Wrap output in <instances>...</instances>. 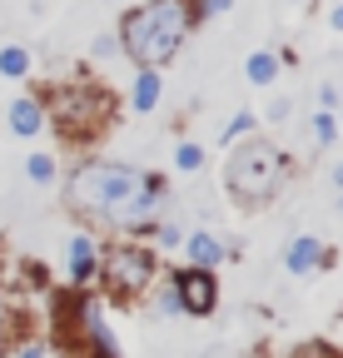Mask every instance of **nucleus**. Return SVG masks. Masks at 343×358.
<instances>
[{
  "label": "nucleus",
  "mask_w": 343,
  "mask_h": 358,
  "mask_svg": "<svg viewBox=\"0 0 343 358\" xmlns=\"http://www.w3.org/2000/svg\"><path fill=\"white\" fill-rule=\"evenodd\" d=\"M65 194H70V204L80 214H90V219H105V224H115V229H145V224L164 209L169 185L154 169L90 159V164H80L70 174Z\"/></svg>",
  "instance_id": "f257e3e1"
},
{
  "label": "nucleus",
  "mask_w": 343,
  "mask_h": 358,
  "mask_svg": "<svg viewBox=\"0 0 343 358\" xmlns=\"http://www.w3.org/2000/svg\"><path fill=\"white\" fill-rule=\"evenodd\" d=\"M194 0H140V6H130L119 15V50L130 55L135 65L145 70H164L169 60L180 55V45L189 40L194 30Z\"/></svg>",
  "instance_id": "f03ea898"
},
{
  "label": "nucleus",
  "mask_w": 343,
  "mask_h": 358,
  "mask_svg": "<svg viewBox=\"0 0 343 358\" xmlns=\"http://www.w3.org/2000/svg\"><path fill=\"white\" fill-rule=\"evenodd\" d=\"M224 185L239 204H269L284 185V155L269 140H244L229 164H224Z\"/></svg>",
  "instance_id": "7ed1b4c3"
},
{
  "label": "nucleus",
  "mask_w": 343,
  "mask_h": 358,
  "mask_svg": "<svg viewBox=\"0 0 343 358\" xmlns=\"http://www.w3.org/2000/svg\"><path fill=\"white\" fill-rule=\"evenodd\" d=\"M110 115H115V100L105 95L100 85H90V80H85V85H65L60 95L45 105V120H55L70 140H80V134H95Z\"/></svg>",
  "instance_id": "20e7f679"
},
{
  "label": "nucleus",
  "mask_w": 343,
  "mask_h": 358,
  "mask_svg": "<svg viewBox=\"0 0 343 358\" xmlns=\"http://www.w3.org/2000/svg\"><path fill=\"white\" fill-rule=\"evenodd\" d=\"M100 274L115 289V299H135V294H145L154 284V254L140 249V244H115L100 259Z\"/></svg>",
  "instance_id": "39448f33"
},
{
  "label": "nucleus",
  "mask_w": 343,
  "mask_h": 358,
  "mask_svg": "<svg viewBox=\"0 0 343 358\" xmlns=\"http://www.w3.org/2000/svg\"><path fill=\"white\" fill-rule=\"evenodd\" d=\"M180 289V308L194 313V319H204V313H214V303H219V284H214V268H184V274H169Z\"/></svg>",
  "instance_id": "423d86ee"
},
{
  "label": "nucleus",
  "mask_w": 343,
  "mask_h": 358,
  "mask_svg": "<svg viewBox=\"0 0 343 358\" xmlns=\"http://www.w3.org/2000/svg\"><path fill=\"white\" fill-rule=\"evenodd\" d=\"M95 274H100V239L75 234L70 239V284H90Z\"/></svg>",
  "instance_id": "0eeeda50"
},
{
  "label": "nucleus",
  "mask_w": 343,
  "mask_h": 358,
  "mask_svg": "<svg viewBox=\"0 0 343 358\" xmlns=\"http://www.w3.org/2000/svg\"><path fill=\"white\" fill-rule=\"evenodd\" d=\"M6 120H10V129L20 134V140H35V134L45 129V100H35V95H20V100H10Z\"/></svg>",
  "instance_id": "6e6552de"
},
{
  "label": "nucleus",
  "mask_w": 343,
  "mask_h": 358,
  "mask_svg": "<svg viewBox=\"0 0 343 358\" xmlns=\"http://www.w3.org/2000/svg\"><path fill=\"white\" fill-rule=\"evenodd\" d=\"M159 100H164V75L140 65V70H135V80H130V110H135V115H149Z\"/></svg>",
  "instance_id": "1a4fd4ad"
},
{
  "label": "nucleus",
  "mask_w": 343,
  "mask_h": 358,
  "mask_svg": "<svg viewBox=\"0 0 343 358\" xmlns=\"http://www.w3.org/2000/svg\"><path fill=\"white\" fill-rule=\"evenodd\" d=\"M180 249L189 254V268H219L224 259H229V249L219 244V239H214V234H189V239H180Z\"/></svg>",
  "instance_id": "9d476101"
},
{
  "label": "nucleus",
  "mask_w": 343,
  "mask_h": 358,
  "mask_svg": "<svg viewBox=\"0 0 343 358\" xmlns=\"http://www.w3.org/2000/svg\"><path fill=\"white\" fill-rule=\"evenodd\" d=\"M323 264V244L314 239V234H298L293 244H289V254H284V268L289 274H309V268H319Z\"/></svg>",
  "instance_id": "9b49d317"
},
{
  "label": "nucleus",
  "mask_w": 343,
  "mask_h": 358,
  "mask_svg": "<svg viewBox=\"0 0 343 358\" xmlns=\"http://www.w3.org/2000/svg\"><path fill=\"white\" fill-rule=\"evenodd\" d=\"M279 70H284V60H279L274 50H254V55L244 60V80H249V85H274Z\"/></svg>",
  "instance_id": "f8f14e48"
},
{
  "label": "nucleus",
  "mask_w": 343,
  "mask_h": 358,
  "mask_svg": "<svg viewBox=\"0 0 343 358\" xmlns=\"http://www.w3.org/2000/svg\"><path fill=\"white\" fill-rule=\"evenodd\" d=\"M0 75L6 80H25L30 75V50L25 45H0Z\"/></svg>",
  "instance_id": "ddd939ff"
},
{
  "label": "nucleus",
  "mask_w": 343,
  "mask_h": 358,
  "mask_svg": "<svg viewBox=\"0 0 343 358\" xmlns=\"http://www.w3.org/2000/svg\"><path fill=\"white\" fill-rule=\"evenodd\" d=\"M309 134H314L319 150H328V145L338 140V115H333V110H319V115L309 120Z\"/></svg>",
  "instance_id": "4468645a"
},
{
  "label": "nucleus",
  "mask_w": 343,
  "mask_h": 358,
  "mask_svg": "<svg viewBox=\"0 0 343 358\" xmlns=\"http://www.w3.org/2000/svg\"><path fill=\"white\" fill-rule=\"evenodd\" d=\"M55 174H60V169H55L50 155H30V159H25V179H30V185H55Z\"/></svg>",
  "instance_id": "2eb2a0df"
},
{
  "label": "nucleus",
  "mask_w": 343,
  "mask_h": 358,
  "mask_svg": "<svg viewBox=\"0 0 343 358\" xmlns=\"http://www.w3.org/2000/svg\"><path fill=\"white\" fill-rule=\"evenodd\" d=\"M175 169H184V174L204 169V145H194V140H180V145H175Z\"/></svg>",
  "instance_id": "dca6fc26"
},
{
  "label": "nucleus",
  "mask_w": 343,
  "mask_h": 358,
  "mask_svg": "<svg viewBox=\"0 0 343 358\" xmlns=\"http://www.w3.org/2000/svg\"><path fill=\"white\" fill-rule=\"evenodd\" d=\"M254 124H259V115H254V110H234V115H229V124H224V134H219V140H224V145H234L239 134H249Z\"/></svg>",
  "instance_id": "f3484780"
},
{
  "label": "nucleus",
  "mask_w": 343,
  "mask_h": 358,
  "mask_svg": "<svg viewBox=\"0 0 343 358\" xmlns=\"http://www.w3.org/2000/svg\"><path fill=\"white\" fill-rule=\"evenodd\" d=\"M154 303H159V313H184V308H180V289H175V279H164V289H159Z\"/></svg>",
  "instance_id": "a211bd4d"
},
{
  "label": "nucleus",
  "mask_w": 343,
  "mask_h": 358,
  "mask_svg": "<svg viewBox=\"0 0 343 358\" xmlns=\"http://www.w3.org/2000/svg\"><path fill=\"white\" fill-rule=\"evenodd\" d=\"M234 0H194V15L199 20H214V15H229Z\"/></svg>",
  "instance_id": "6ab92c4d"
},
{
  "label": "nucleus",
  "mask_w": 343,
  "mask_h": 358,
  "mask_svg": "<svg viewBox=\"0 0 343 358\" xmlns=\"http://www.w3.org/2000/svg\"><path fill=\"white\" fill-rule=\"evenodd\" d=\"M154 239H159V249H180V239H184V229H180V224H159V229H154Z\"/></svg>",
  "instance_id": "aec40b11"
},
{
  "label": "nucleus",
  "mask_w": 343,
  "mask_h": 358,
  "mask_svg": "<svg viewBox=\"0 0 343 358\" xmlns=\"http://www.w3.org/2000/svg\"><path fill=\"white\" fill-rule=\"evenodd\" d=\"M90 55H95V60H110V55H119V40H115V35H95Z\"/></svg>",
  "instance_id": "412c9836"
},
{
  "label": "nucleus",
  "mask_w": 343,
  "mask_h": 358,
  "mask_svg": "<svg viewBox=\"0 0 343 358\" xmlns=\"http://www.w3.org/2000/svg\"><path fill=\"white\" fill-rule=\"evenodd\" d=\"M343 95H338V85H319V110H338Z\"/></svg>",
  "instance_id": "4be33fe9"
},
{
  "label": "nucleus",
  "mask_w": 343,
  "mask_h": 358,
  "mask_svg": "<svg viewBox=\"0 0 343 358\" xmlns=\"http://www.w3.org/2000/svg\"><path fill=\"white\" fill-rule=\"evenodd\" d=\"M289 115H293L289 100H274V105H269V120H289Z\"/></svg>",
  "instance_id": "5701e85b"
},
{
  "label": "nucleus",
  "mask_w": 343,
  "mask_h": 358,
  "mask_svg": "<svg viewBox=\"0 0 343 358\" xmlns=\"http://www.w3.org/2000/svg\"><path fill=\"white\" fill-rule=\"evenodd\" d=\"M328 30H338V35H343V6H333V10H328Z\"/></svg>",
  "instance_id": "b1692460"
},
{
  "label": "nucleus",
  "mask_w": 343,
  "mask_h": 358,
  "mask_svg": "<svg viewBox=\"0 0 343 358\" xmlns=\"http://www.w3.org/2000/svg\"><path fill=\"white\" fill-rule=\"evenodd\" d=\"M328 179H333V189H343V159L333 164V174H328Z\"/></svg>",
  "instance_id": "393cba45"
},
{
  "label": "nucleus",
  "mask_w": 343,
  "mask_h": 358,
  "mask_svg": "<svg viewBox=\"0 0 343 358\" xmlns=\"http://www.w3.org/2000/svg\"><path fill=\"white\" fill-rule=\"evenodd\" d=\"M20 358H45V353H40V348H20Z\"/></svg>",
  "instance_id": "a878e982"
},
{
  "label": "nucleus",
  "mask_w": 343,
  "mask_h": 358,
  "mask_svg": "<svg viewBox=\"0 0 343 358\" xmlns=\"http://www.w3.org/2000/svg\"><path fill=\"white\" fill-rule=\"evenodd\" d=\"M338 129H343V105H338Z\"/></svg>",
  "instance_id": "bb28decb"
},
{
  "label": "nucleus",
  "mask_w": 343,
  "mask_h": 358,
  "mask_svg": "<svg viewBox=\"0 0 343 358\" xmlns=\"http://www.w3.org/2000/svg\"><path fill=\"white\" fill-rule=\"evenodd\" d=\"M115 6H119V0H115ZM124 6H130V0H124Z\"/></svg>",
  "instance_id": "cd10ccee"
},
{
  "label": "nucleus",
  "mask_w": 343,
  "mask_h": 358,
  "mask_svg": "<svg viewBox=\"0 0 343 358\" xmlns=\"http://www.w3.org/2000/svg\"><path fill=\"white\" fill-rule=\"evenodd\" d=\"M338 209H343V199H338Z\"/></svg>",
  "instance_id": "c85d7f7f"
}]
</instances>
